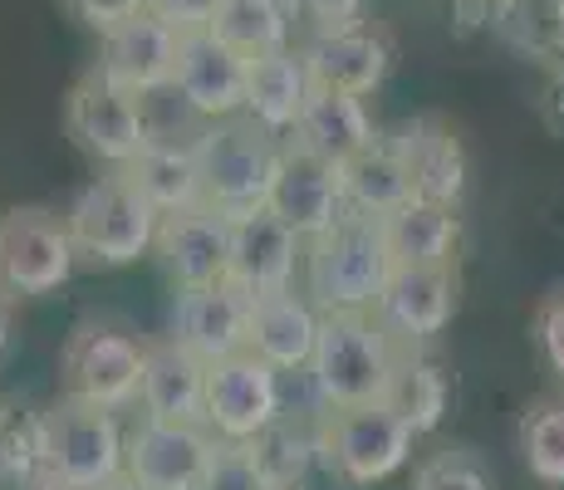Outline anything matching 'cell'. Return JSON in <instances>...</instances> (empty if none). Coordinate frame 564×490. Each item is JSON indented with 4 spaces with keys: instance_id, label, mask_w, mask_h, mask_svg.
<instances>
[{
    "instance_id": "cell-30",
    "label": "cell",
    "mask_w": 564,
    "mask_h": 490,
    "mask_svg": "<svg viewBox=\"0 0 564 490\" xmlns=\"http://www.w3.org/2000/svg\"><path fill=\"white\" fill-rule=\"evenodd\" d=\"M383 402L422 437V432H432L442 422V412H447V373H442L422 348H403Z\"/></svg>"
},
{
    "instance_id": "cell-36",
    "label": "cell",
    "mask_w": 564,
    "mask_h": 490,
    "mask_svg": "<svg viewBox=\"0 0 564 490\" xmlns=\"http://www.w3.org/2000/svg\"><path fill=\"white\" fill-rule=\"evenodd\" d=\"M221 0H148V15H158L162 25H172L177 35L187 30H206Z\"/></svg>"
},
{
    "instance_id": "cell-4",
    "label": "cell",
    "mask_w": 564,
    "mask_h": 490,
    "mask_svg": "<svg viewBox=\"0 0 564 490\" xmlns=\"http://www.w3.org/2000/svg\"><path fill=\"white\" fill-rule=\"evenodd\" d=\"M192 157H197L202 206L221 216H246L265 206L280 167V143L236 113L221 123H202V133L192 138Z\"/></svg>"
},
{
    "instance_id": "cell-9",
    "label": "cell",
    "mask_w": 564,
    "mask_h": 490,
    "mask_svg": "<svg viewBox=\"0 0 564 490\" xmlns=\"http://www.w3.org/2000/svg\"><path fill=\"white\" fill-rule=\"evenodd\" d=\"M64 123H69L74 143L89 152V157L108 162L113 172H123L138 152L153 143L143 98H133V94L118 89V84H108L99 69L74 79L69 98H64Z\"/></svg>"
},
{
    "instance_id": "cell-27",
    "label": "cell",
    "mask_w": 564,
    "mask_h": 490,
    "mask_svg": "<svg viewBox=\"0 0 564 490\" xmlns=\"http://www.w3.org/2000/svg\"><path fill=\"white\" fill-rule=\"evenodd\" d=\"M339 196H344V211H359V216H388L408 202V177H403V162L398 152L388 148V138H373L364 152H354L349 162H339Z\"/></svg>"
},
{
    "instance_id": "cell-39",
    "label": "cell",
    "mask_w": 564,
    "mask_h": 490,
    "mask_svg": "<svg viewBox=\"0 0 564 490\" xmlns=\"http://www.w3.org/2000/svg\"><path fill=\"white\" fill-rule=\"evenodd\" d=\"M6 339H10V304H6V294H0V353H6Z\"/></svg>"
},
{
    "instance_id": "cell-32",
    "label": "cell",
    "mask_w": 564,
    "mask_h": 490,
    "mask_svg": "<svg viewBox=\"0 0 564 490\" xmlns=\"http://www.w3.org/2000/svg\"><path fill=\"white\" fill-rule=\"evenodd\" d=\"M520 451L540 486H564V402H540L525 412Z\"/></svg>"
},
{
    "instance_id": "cell-22",
    "label": "cell",
    "mask_w": 564,
    "mask_h": 490,
    "mask_svg": "<svg viewBox=\"0 0 564 490\" xmlns=\"http://www.w3.org/2000/svg\"><path fill=\"white\" fill-rule=\"evenodd\" d=\"M383 226V246L393 265L412 270H452L462 246V216L457 206H437V202H417L408 196L398 211L378 216Z\"/></svg>"
},
{
    "instance_id": "cell-3",
    "label": "cell",
    "mask_w": 564,
    "mask_h": 490,
    "mask_svg": "<svg viewBox=\"0 0 564 490\" xmlns=\"http://www.w3.org/2000/svg\"><path fill=\"white\" fill-rule=\"evenodd\" d=\"M123 437L113 412L59 398L35 417V471L40 481L69 490H104L123 476Z\"/></svg>"
},
{
    "instance_id": "cell-29",
    "label": "cell",
    "mask_w": 564,
    "mask_h": 490,
    "mask_svg": "<svg viewBox=\"0 0 564 490\" xmlns=\"http://www.w3.org/2000/svg\"><path fill=\"white\" fill-rule=\"evenodd\" d=\"M491 25L516 54L540 64L564 59V0H491Z\"/></svg>"
},
{
    "instance_id": "cell-37",
    "label": "cell",
    "mask_w": 564,
    "mask_h": 490,
    "mask_svg": "<svg viewBox=\"0 0 564 490\" xmlns=\"http://www.w3.org/2000/svg\"><path fill=\"white\" fill-rule=\"evenodd\" d=\"M535 339H540V353H545L550 373L564 378V294H555V300L540 304V314H535Z\"/></svg>"
},
{
    "instance_id": "cell-40",
    "label": "cell",
    "mask_w": 564,
    "mask_h": 490,
    "mask_svg": "<svg viewBox=\"0 0 564 490\" xmlns=\"http://www.w3.org/2000/svg\"><path fill=\"white\" fill-rule=\"evenodd\" d=\"M104 490H143V486H133V481H128V476H118V481H108Z\"/></svg>"
},
{
    "instance_id": "cell-38",
    "label": "cell",
    "mask_w": 564,
    "mask_h": 490,
    "mask_svg": "<svg viewBox=\"0 0 564 490\" xmlns=\"http://www.w3.org/2000/svg\"><path fill=\"white\" fill-rule=\"evenodd\" d=\"M69 10L89 30H99V35H104V30H113V25H123V20L143 15L148 0H69Z\"/></svg>"
},
{
    "instance_id": "cell-18",
    "label": "cell",
    "mask_w": 564,
    "mask_h": 490,
    "mask_svg": "<svg viewBox=\"0 0 564 490\" xmlns=\"http://www.w3.org/2000/svg\"><path fill=\"white\" fill-rule=\"evenodd\" d=\"M153 250L167 265L177 290L226 285V260H231V216L212 211V206H192V211L162 216Z\"/></svg>"
},
{
    "instance_id": "cell-19",
    "label": "cell",
    "mask_w": 564,
    "mask_h": 490,
    "mask_svg": "<svg viewBox=\"0 0 564 490\" xmlns=\"http://www.w3.org/2000/svg\"><path fill=\"white\" fill-rule=\"evenodd\" d=\"M246 319H251V300L231 285L177 290V300H172V344L187 348L197 363H221L231 353H246Z\"/></svg>"
},
{
    "instance_id": "cell-17",
    "label": "cell",
    "mask_w": 564,
    "mask_h": 490,
    "mask_svg": "<svg viewBox=\"0 0 564 490\" xmlns=\"http://www.w3.org/2000/svg\"><path fill=\"white\" fill-rule=\"evenodd\" d=\"M94 69L133 98L162 94L172 84V69H177V30L162 25L158 15L143 10V15L104 30L99 35V64H94Z\"/></svg>"
},
{
    "instance_id": "cell-34",
    "label": "cell",
    "mask_w": 564,
    "mask_h": 490,
    "mask_svg": "<svg viewBox=\"0 0 564 490\" xmlns=\"http://www.w3.org/2000/svg\"><path fill=\"white\" fill-rule=\"evenodd\" d=\"M412 490H491V481H486L481 466L466 461L462 451H442V456H432V461L417 466Z\"/></svg>"
},
{
    "instance_id": "cell-35",
    "label": "cell",
    "mask_w": 564,
    "mask_h": 490,
    "mask_svg": "<svg viewBox=\"0 0 564 490\" xmlns=\"http://www.w3.org/2000/svg\"><path fill=\"white\" fill-rule=\"evenodd\" d=\"M290 15L305 20L310 35H324V30H349L364 25V6L368 0H285Z\"/></svg>"
},
{
    "instance_id": "cell-7",
    "label": "cell",
    "mask_w": 564,
    "mask_h": 490,
    "mask_svg": "<svg viewBox=\"0 0 564 490\" xmlns=\"http://www.w3.org/2000/svg\"><path fill=\"white\" fill-rule=\"evenodd\" d=\"M412 442H417V432L388 402L344 407L319 422V451L349 486H378L398 476L412 456Z\"/></svg>"
},
{
    "instance_id": "cell-2",
    "label": "cell",
    "mask_w": 564,
    "mask_h": 490,
    "mask_svg": "<svg viewBox=\"0 0 564 490\" xmlns=\"http://www.w3.org/2000/svg\"><path fill=\"white\" fill-rule=\"evenodd\" d=\"M305 300L319 314H368L393 275L378 216L344 211L329 231L305 241Z\"/></svg>"
},
{
    "instance_id": "cell-33",
    "label": "cell",
    "mask_w": 564,
    "mask_h": 490,
    "mask_svg": "<svg viewBox=\"0 0 564 490\" xmlns=\"http://www.w3.org/2000/svg\"><path fill=\"white\" fill-rule=\"evenodd\" d=\"M197 490H270V481L256 466V456L246 442H216Z\"/></svg>"
},
{
    "instance_id": "cell-41",
    "label": "cell",
    "mask_w": 564,
    "mask_h": 490,
    "mask_svg": "<svg viewBox=\"0 0 564 490\" xmlns=\"http://www.w3.org/2000/svg\"><path fill=\"white\" fill-rule=\"evenodd\" d=\"M30 490H69V486H54V481H35Z\"/></svg>"
},
{
    "instance_id": "cell-13",
    "label": "cell",
    "mask_w": 564,
    "mask_h": 490,
    "mask_svg": "<svg viewBox=\"0 0 564 490\" xmlns=\"http://www.w3.org/2000/svg\"><path fill=\"white\" fill-rule=\"evenodd\" d=\"M368 314L383 324V334L398 348H422L437 339L452 324V314H457V275L452 270L393 265V275L383 280Z\"/></svg>"
},
{
    "instance_id": "cell-8",
    "label": "cell",
    "mask_w": 564,
    "mask_h": 490,
    "mask_svg": "<svg viewBox=\"0 0 564 490\" xmlns=\"http://www.w3.org/2000/svg\"><path fill=\"white\" fill-rule=\"evenodd\" d=\"M74 265V241L64 231V216L50 206H10L0 211V294L6 300H35L69 285Z\"/></svg>"
},
{
    "instance_id": "cell-1",
    "label": "cell",
    "mask_w": 564,
    "mask_h": 490,
    "mask_svg": "<svg viewBox=\"0 0 564 490\" xmlns=\"http://www.w3.org/2000/svg\"><path fill=\"white\" fill-rule=\"evenodd\" d=\"M398 353L403 348L388 339L373 314H319L314 353L305 363L319 407L344 412V407H364V402H383Z\"/></svg>"
},
{
    "instance_id": "cell-14",
    "label": "cell",
    "mask_w": 564,
    "mask_h": 490,
    "mask_svg": "<svg viewBox=\"0 0 564 490\" xmlns=\"http://www.w3.org/2000/svg\"><path fill=\"white\" fill-rule=\"evenodd\" d=\"M167 89L187 104L197 123H221V118L241 113L246 59L226 50L212 30H187V35H177V69H172Z\"/></svg>"
},
{
    "instance_id": "cell-28",
    "label": "cell",
    "mask_w": 564,
    "mask_h": 490,
    "mask_svg": "<svg viewBox=\"0 0 564 490\" xmlns=\"http://www.w3.org/2000/svg\"><path fill=\"white\" fill-rule=\"evenodd\" d=\"M206 30H212L226 50L241 54V59H260V54L290 50V40H295V15H290L285 0H221Z\"/></svg>"
},
{
    "instance_id": "cell-26",
    "label": "cell",
    "mask_w": 564,
    "mask_h": 490,
    "mask_svg": "<svg viewBox=\"0 0 564 490\" xmlns=\"http://www.w3.org/2000/svg\"><path fill=\"white\" fill-rule=\"evenodd\" d=\"M123 177L133 182V192L153 206L158 216H177L202 206V182H197V157H192V143H167V138H153L133 162L123 167Z\"/></svg>"
},
{
    "instance_id": "cell-23",
    "label": "cell",
    "mask_w": 564,
    "mask_h": 490,
    "mask_svg": "<svg viewBox=\"0 0 564 490\" xmlns=\"http://www.w3.org/2000/svg\"><path fill=\"white\" fill-rule=\"evenodd\" d=\"M373 138H378V128H373V118H368L364 98L319 94V89H310L295 128H290V148L310 152V157L329 162V167L349 162L354 152H364Z\"/></svg>"
},
{
    "instance_id": "cell-31",
    "label": "cell",
    "mask_w": 564,
    "mask_h": 490,
    "mask_svg": "<svg viewBox=\"0 0 564 490\" xmlns=\"http://www.w3.org/2000/svg\"><path fill=\"white\" fill-rule=\"evenodd\" d=\"M246 446H251L256 466L265 471L270 490H295L300 481H305L314 451H319V437H310L305 427H290L285 412H280V417L270 422L256 442H246Z\"/></svg>"
},
{
    "instance_id": "cell-5",
    "label": "cell",
    "mask_w": 564,
    "mask_h": 490,
    "mask_svg": "<svg viewBox=\"0 0 564 490\" xmlns=\"http://www.w3.org/2000/svg\"><path fill=\"white\" fill-rule=\"evenodd\" d=\"M158 221L162 216L133 192V182L123 172L94 177L64 211L74 255L89 260V265H133V260H143L158 241Z\"/></svg>"
},
{
    "instance_id": "cell-11",
    "label": "cell",
    "mask_w": 564,
    "mask_h": 490,
    "mask_svg": "<svg viewBox=\"0 0 564 490\" xmlns=\"http://www.w3.org/2000/svg\"><path fill=\"white\" fill-rule=\"evenodd\" d=\"M300 265H305V241L275 211L260 206V211L231 216V260H226L231 290H241L246 300L295 290Z\"/></svg>"
},
{
    "instance_id": "cell-6",
    "label": "cell",
    "mask_w": 564,
    "mask_h": 490,
    "mask_svg": "<svg viewBox=\"0 0 564 490\" xmlns=\"http://www.w3.org/2000/svg\"><path fill=\"white\" fill-rule=\"evenodd\" d=\"M143 353L128 329L104 319L74 324V334L59 348V388L69 402L104 412H123L138 402V383H143Z\"/></svg>"
},
{
    "instance_id": "cell-25",
    "label": "cell",
    "mask_w": 564,
    "mask_h": 490,
    "mask_svg": "<svg viewBox=\"0 0 564 490\" xmlns=\"http://www.w3.org/2000/svg\"><path fill=\"white\" fill-rule=\"evenodd\" d=\"M310 98V79L305 64H300L295 45L260 54V59H246V98H241V118H251L260 133L280 138L295 128L300 108Z\"/></svg>"
},
{
    "instance_id": "cell-16",
    "label": "cell",
    "mask_w": 564,
    "mask_h": 490,
    "mask_svg": "<svg viewBox=\"0 0 564 490\" xmlns=\"http://www.w3.org/2000/svg\"><path fill=\"white\" fill-rule=\"evenodd\" d=\"M388 148L403 162L408 192L417 202H437V206H462L466 177H471V162L457 138V128L447 118H408L398 133H388Z\"/></svg>"
},
{
    "instance_id": "cell-15",
    "label": "cell",
    "mask_w": 564,
    "mask_h": 490,
    "mask_svg": "<svg viewBox=\"0 0 564 490\" xmlns=\"http://www.w3.org/2000/svg\"><path fill=\"white\" fill-rule=\"evenodd\" d=\"M295 54L305 64L310 89H319V94L368 98L388 79V69H393V45L373 25L324 30V35H310Z\"/></svg>"
},
{
    "instance_id": "cell-21",
    "label": "cell",
    "mask_w": 564,
    "mask_h": 490,
    "mask_svg": "<svg viewBox=\"0 0 564 490\" xmlns=\"http://www.w3.org/2000/svg\"><path fill=\"white\" fill-rule=\"evenodd\" d=\"M314 334H319V309L295 290L260 294L251 300V319H246V353L270 363L275 373H305L314 353Z\"/></svg>"
},
{
    "instance_id": "cell-12",
    "label": "cell",
    "mask_w": 564,
    "mask_h": 490,
    "mask_svg": "<svg viewBox=\"0 0 564 490\" xmlns=\"http://www.w3.org/2000/svg\"><path fill=\"white\" fill-rule=\"evenodd\" d=\"M216 437L197 422H138L123 437V476L143 490H197Z\"/></svg>"
},
{
    "instance_id": "cell-24",
    "label": "cell",
    "mask_w": 564,
    "mask_h": 490,
    "mask_svg": "<svg viewBox=\"0 0 564 490\" xmlns=\"http://www.w3.org/2000/svg\"><path fill=\"white\" fill-rule=\"evenodd\" d=\"M202 388L206 363L177 348L172 339L148 344L143 353V383H138V407L148 422H197L202 427Z\"/></svg>"
},
{
    "instance_id": "cell-20",
    "label": "cell",
    "mask_w": 564,
    "mask_h": 490,
    "mask_svg": "<svg viewBox=\"0 0 564 490\" xmlns=\"http://www.w3.org/2000/svg\"><path fill=\"white\" fill-rule=\"evenodd\" d=\"M265 211H275L300 241H314V236L329 231L344 216L339 172L300 148H280V167H275V182H270Z\"/></svg>"
},
{
    "instance_id": "cell-10",
    "label": "cell",
    "mask_w": 564,
    "mask_h": 490,
    "mask_svg": "<svg viewBox=\"0 0 564 490\" xmlns=\"http://www.w3.org/2000/svg\"><path fill=\"white\" fill-rule=\"evenodd\" d=\"M280 412H285L280 373L260 363L256 353H231L221 363H206L202 427L216 442H256Z\"/></svg>"
}]
</instances>
